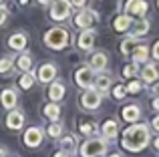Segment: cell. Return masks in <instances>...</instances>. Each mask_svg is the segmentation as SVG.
<instances>
[{
	"instance_id": "7c38bea8",
	"label": "cell",
	"mask_w": 159,
	"mask_h": 157,
	"mask_svg": "<svg viewBox=\"0 0 159 157\" xmlns=\"http://www.w3.org/2000/svg\"><path fill=\"white\" fill-rule=\"evenodd\" d=\"M95 38H97V32H95L93 28H87V30H83L81 34H79L77 47L81 48V51H91L93 44H95Z\"/></svg>"
},
{
	"instance_id": "484cf974",
	"label": "cell",
	"mask_w": 159,
	"mask_h": 157,
	"mask_svg": "<svg viewBox=\"0 0 159 157\" xmlns=\"http://www.w3.org/2000/svg\"><path fill=\"white\" fill-rule=\"evenodd\" d=\"M139 44V40L137 38H133V36H129V38H123L121 40V44H119V51L123 52V55H131L133 52V48Z\"/></svg>"
},
{
	"instance_id": "9a60e30c",
	"label": "cell",
	"mask_w": 159,
	"mask_h": 157,
	"mask_svg": "<svg viewBox=\"0 0 159 157\" xmlns=\"http://www.w3.org/2000/svg\"><path fill=\"white\" fill-rule=\"evenodd\" d=\"M65 93H66V89H65V83L62 81H54L48 85V99H51V103H58L62 97H65Z\"/></svg>"
},
{
	"instance_id": "7dc6e473",
	"label": "cell",
	"mask_w": 159,
	"mask_h": 157,
	"mask_svg": "<svg viewBox=\"0 0 159 157\" xmlns=\"http://www.w3.org/2000/svg\"><path fill=\"white\" fill-rule=\"evenodd\" d=\"M8 157H14V155H8Z\"/></svg>"
},
{
	"instance_id": "3957f363",
	"label": "cell",
	"mask_w": 159,
	"mask_h": 157,
	"mask_svg": "<svg viewBox=\"0 0 159 157\" xmlns=\"http://www.w3.org/2000/svg\"><path fill=\"white\" fill-rule=\"evenodd\" d=\"M109 141L103 137H91L81 145V155L83 157H101L107 151Z\"/></svg>"
},
{
	"instance_id": "d4e9b609",
	"label": "cell",
	"mask_w": 159,
	"mask_h": 157,
	"mask_svg": "<svg viewBox=\"0 0 159 157\" xmlns=\"http://www.w3.org/2000/svg\"><path fill=\"white\" fill-rule=\"evenodd\" d=\"M43 113H44V117H47V119H51V121L54 123V121L61 119V107H58L57 103H48V105H44Z\"/></svg>"
},
{
	"instance_id": "1f68e13d",
	"label": "cell",
	"mask_w": 159,
	"mask_h": 157,
	"mask_svg": "<svg viewBox=\"0 0 159 157\" xmlns=\"http://www.w3.org/2000/svg\"><path fill=\"white\" fill-rule=\"evenodd\" d=\"M137 69H139V67H137L135 63H131V65H125V67H123V77H125V78H131V77H135V75H137Z\"/></svg>"
},
{
	"instance_id": "ac0fdd59",
	"label": "cell",
	"mask_w": 159,
	"mask_h": 157,
	"mask_svg": "<svg viewBox=\"0 0 159 157\" xmlns=\"http://www.w3.org/2000/svg\"><path fill=\"white\" fill-rule=\"evenodd\" d=\"M101 133H103V139H107V141L115 139V137H117V133H119V123H117L115 119H109V121L103 123Z\"/></svg>"
},
{
	"instance_id": "8d00e7d4",
	"label": "cell",
	"mask_w": 159,
	"mask_h": 157,
	"mask_svg": "<svg viewBox=\"0 0 159 157\" xmlns=\"http://www.w3.org/2000/svg\"><path fill=\"white\" fill-rule=\"evenodd\" d=\"M151 56H153L155 61H159V40H157L155 44H153V48H151Z\"/></svg>"
},
{
	"instance_id": "e575fe53",
	"label": "cell",
	"mask_w": 159,
	"mask_h": 157,
	"mask_svg": "<svg viewBox=\"0 0 159 157\" xmlns=\"http://www.w3.org/2000/svg\"><path fill=\"white\" fill-rule=\"evenodd\" d=\"M8 20V10H6V6H0V26H4V22Z\"/></svg>"
},
{
	"instance_id": "9c48e42d",
	"label": "cell",
	"mask_w": 159,
	"mask_h": 157,
	"mask_svg": "<svg viewBox=\"0 0 159 157\" xmlns=\"http://www.w3.org/2000/svg\"><path fill=\"white\" fill-rule=\"evenodd\" d=\"M58 75V69H57V65L54 63H43L39 67V71H36V81H40V83H51L57 78Z\"/></svg>"
},
{
	"instance_id": "ee69618b",
	"label": "cell",
	"mask_w": 159,
	"mask_h": 157,
	"mask_svg": "<svg viewBox=\"0 0 159 157\" xmlns=\"http://www.w3.org/2000/svg\"><path fill=\"white\" fill-rule=\"evenodd\" d=\"M153 145H155V149L159 151V137H155V141H153Z\"/></svg>"
},
{
	"instance_id": "5bb4252c",
	"label": "cell",
	"mask_w": 159,
	"mask_h": 157,
	"mask_svg": "<svg viewBox=\"0 0 159 157\" xmlns=\"http://www.w3.org/2000/svg\"><path fill=\"white\" fill-rule=\"evenodd\" d=\"M0 103H2V107L8 109V111L16 109V103H18L16 91L14 89H2V93H0Z\"/></svg>"
},
{
	"instance_id": "f1b7e54d",
	"label": "cell",
	"mask_w": 159,
	"mask_h": 157,
	"mask_svg": "<svg viewBox=\"0 0 159 157\" xmlns=\"http://www.w3.org/2000/svg\"><path fill=\"white\" fill-rule=\"evenodd\" d=\"M61 147H62V151H69V153H73V151L77 149V143H75L73 137H65V139L61 141Z\"/></svg>"
},
{
	"instance_id": "7bdbcfd3",
	"label": "cell",
	"mask_w": 159,
	"mask_h": 157,
	"mask_svg": "<svg viewBox=\"0 0 159 157\" xmlns=\"http://www.w3.org/2000/svg\"><path fill=\"white\" fill-rule=\"evenodd\" d=\"M0 157H8V155H6V149H4V147H0Z\"/></svg>"
},
{
	"instance_id": "ba28073f",
	"label": "cell",
	"mask_w": 159,
	"mask_h": 157,
	"mask_svg": "<svg viewBox=\"0 0 159 157\" xmlns=\"http://www.w3.org/2000/svg\"><path fill=\"white\" fill-rule=\"evenodd\" d=\"M81 105L87 111H97L101 107V93H97L95 89H87L81 97Z\"/></svg>"
},
{
	"instance_id": "cb8c5ba5",
	"label": "cell",
	"mask_w": 159,
	"mask_h": 157,
	"mask_svg": "<svg viewBox=\"0 0 159 157\" xmlns=\"http://www.w3.org/2000/svg\"><path fill=\"white\" fill-rule=\"evenodd\" d=\"M147 32H149V20L147 18H139L137 22H133V26H131V36L133 38H139V36L147 34Z\"/></svg>"
},
{
	"instance_id": "60d3db41",
	"label": "cell",
	"mask_w": 159,
	"mask_h": 157,
	"mask_svg": "<svg viewBox=\"0 0 159 157\" xmlns=\"http://www.w3.org/2000/svg\"><path fill=\"white\" fill-rule=\"evenodd\" d=\"M153 95L159 97V81H155V85H153Z\"/></svg>"
},
{
	"instance_id": "7402d4cb",
	"label": "cell",
	"mask_w": 159,
	"mask_h": 157,
	"mask_svg": "<svg viewBox=\"0 0 159 157\" xmlns=\"http://www.w3.org/2000/svg\"><path fill=\"white\" fill-rule=\"evenodd\" d=\"M113 85V78L109 77V75H105V73H101V75H97L95 77V91L97 93H109V87Z\"/></svg>"
},
{
	"instance_id": "ab89813d",
	"label": "cell",
	"mask_w": 159,
	"mask_h": 157,
	"mask_svg": "<svg viewBox=\"0 0 159 157\" xmlns=\"http://www.w3.org/2000/svg\"><path fill=\"white\" fill-rule=\"evenodd\" d=\"M151 125H153V129H155V131H159V113H157V117L153 119V123H151Z\"/></svg>"
},
{
	"instance_id": "4dcf8cb0",
	"label": "cell",
	"mask_w": 159,
	"mask_h": 157,
	"mask_svg": "<svg viewBox=\"0 0 159 157\" xmlns=\"http://www.w3.org/2000/svg\"><path fill=\"white\" fill-rule=\"evenodd\" d=\"M47 133L51 135V137H54V139H57V137H61V135H62V125H61L58 121H54L52 125L48 127V131H47Z\"/></svg>"
},
{
	"instance_id": "44dd1931",
	"label": "cell",
	"mask_w": 159,
	"mask_h": 157,
	"mask_svg": "<svg viewBox=\"0 0 159 157\" xmlns=\"http://www.w3.org/2000/svg\"><path fill=\"white\" fill-rule=\"evenodd\" d=\"M133 26V18L127 14H119L115 20H113V28H115L117 32H129Z\"/></svg>"
},
{
	"instance_id": "d6986e66",
	"label": "cell",
	"mask_w": 159,
	"mask_h": 157,
	"mask_svg": "<svg viewBox=\"0 0 159 157\" xmlns=\"http://www.w3.org/2000/svg\"><path fill=\"white\" fill-rule=\"evenodd\" d=\"M141 78H143V83H155L159 81V69L157 65L153 63H147L143 69H141Z\"/></svg>"
},
{
	"instance_id": "52a82bcc",
	"label": "cell",
	"mask_w": 159,
	"mask_h": 157,
	"mask_svg": "<svg viewBox=\"0 0 159 157\" xmlns=\"http://www.w3.org/2000/svg\"><path fill=\"white\" fill-rule=\"evenodd\" d=\"M95 77H97V73L91 71L89 67H81L75 71V83H77L81 89H91V87L95 85Z\"/></svg>"
},
{
	"instance_id": "d590c367",
	"label": "cell",
	"mask_w": 159,
	"mask_h": 157,
	"mask_svg": "<svg viewBox=\"0 0 159 157\" xmlns=\"http://www.w3.org/2000/svg\"><path fill=\"white\" fill-rule=\"evenodd\" d=\"M87 2H89V0H69V4H70V6H75V8H85Z\"/></svg>"
},
{
	"instance_id": "f546056e",
	"label": "cell",
	"mask_w": 159,
	"mask_h": 157,
	"mask_svg": "<svg viewBox=\"0 0 159 157\" xmlns=\"http://www.w3.org/2000/svg\"><path fill=\"white\" fill-rule=\"evenodd\" d=\"M79 129H81L83 135H89V137H93V135L97 133V125H95V123H83Z\"/></svg>"
},
{
	"instance_id": "30bf717a",
	"label": "cell",
	"mask_w": 159,
	"mask_h": 157,
	"mask_svg": "<svg viewBox=\"0 0 159 157\" xmlns=\"http://www.w3.org/2000/svg\"><path fill=\"white\" fill-rule=\"evenodd\" d=\"M107 65H109V56L103 51H97V52H93V55L89 56V65H87V67H89L91 71H95V73H103L107 69Z\"/></svg>"
},
{
	"instance_id": "8fae6325",
	"label": "cell",
	"mask_w": 159,
	"mask_h": 157,
	"mask_svg": "<svg viewBox=\"0 0 159 157\" xmlns=\"http://www.w3.org/2000/svg\"><path fill=\"white\" fill-rule=\"evenodd\" d=\"M43 129L40 127H28L26 131H24V145L26 147H39L40 143H43Z\"/></svg>"
},
{
	"instance_id": "e0dca14e",
	"label": "cell",
	"mask_w": 159,
	"mask_h": 157,
	"mask_svg": "<svg viewBox=\"0 0 159 157\" xmlns=\"http://www.w3.org/2000/svg\"><path fill=\"white\" fill-rule=\"evenodd\" d=\"M129 56H133V63L139 67L141 63H147V59H149V47L145 43H139L135 48H133V52Z\"/></svg>"
},
{
	"instance_id": "6da1fadb",
	"label": "cell",
	"mask_w": 159,
	"mask_h": 157,
	"mask_svg": "<svg viewBox=\"0 0 159 157\" xmlns=\"http://www.w3.org/2000/svg\"><path fill=\"white\" fill-rule=\"evenodd\" d=\"M149 127L143 125V123H133L131 127H127V129L123 131V137H121V147L127 151H131V153H137V151L145 149V147L149 145Z\"/></svg>"
},
{
	"instance_id": "ffe728a7",
	"label": "cell",
	"mask_w": 159,
	"mask_h": 157,
	"mask_svg": "<svg viewBox=\"0 0 159 157\" xmlns=\"http://www.w3.org/2000/svg\"><path fill=\"white\" fill-rule=\"evenodd\" d=\"M121 117H123L125 121H129V123H135V121H139V117H141V109L135 105V103L125 105L123 111H121Z\"/></svg>"
},
{
	"instance_id": "74e56055",
	"label": "cell",
	"mask_w": 159,
	"mask_h": 157,
	"mask_svg": "<svg viewBox=\"0 0 159 157\" xmlns=\"http://www.w3.org/2000/svg\"><path fill=\"white\" fill-rule=\"evenodd\" d=\"M54 157H70V153H69V151H57V153H54Z\"/></svg>"
},
{
	"instance_id": "b9f144b4",
	"label": "cell",
	"mask_w": 159,
	"mask_h": 157,
	"mask_svg": "<svg viewBox=\"0 0 159 157\" xmlns=\"http://www.w3.org/2000/svg\"><path fill=\"white\" fill-rule=\"evenodd\" d=\"M153 109H155L157 113H159V97H155V99H153Z\"/></svg>"
},
{
	"instance_id": "83f0119b",
	"label": "cell",
	"mask_w": 159,
	"mask_h": 157,
	"mask_svg": "<svg viewBox=\"0 0 159 157\" xmlns=\"http://www.w3.org/2000/svg\"><path fill=\"white\" fill-rule=\"evenodd\" d=\"M34 81H36V77L32 75L30 71H28V73H22V77L18 78V87H20V89H24V91H28V89H32Z\"/></svg>"
},
{
	"instance_id": "f6af8a7d",
	"label": "cell",
	"mask_w": 159,
	"mask_h": 157,
	"mask_svg": "<svg viewBox=\"0 0 159 157\" xmlns=\"http://www.w3.org/2000/svg\"><path fill=\"white\" fill-rule=\"evenodd\" d=\"M111 157H121V155H117V153H115V155H111Z\"/></svg>"
},
{
	"instance_id": "277c9868",
	"label": "cell",
	"mask_w": 159,
	"mask_h": 157,
	"mask_svg": "<svg viewBox=\"0 0 159 157\" xmlns=\"http://www.w3.org/2000/svg\"><path fill=\"white\" fill-rule=\"evenodd\" d=\"M99 20V14L91 8H81V10L75 14V26L81 28V30H87V28H93V24Z\"/></svg>"
},
{
	"instance_id": "f35d334b",
	"label": "cell",
	"mask_w": 159,
	"mask_h": 157,
	"mask_svg": "<svg viewBox=\"0 0 159 157\" xmlns=\"http://www.w3.org/2000/svg\"><path fill=\"white\" fill-rule=\"evenodd\" d=\"M39 4H43V6H52V2L54 0H36Z\"/></svg>"
},
{
	"instance_id": "836d02e7",
	"label": "cell",
	"mask_w": 159,
	"mask_h": 157,
	"mask_svg": "<svg viewBox=\"0 0 159 157\" xmlns=\"http://www.w3.org/2000/svg\"><path fill=\"white\" fill-rule=\"evenodd\" d=\"M125 95H127V89H125L123 85H115L113 87V97L115 99H123Z\"/></svg>"
},
{
	"instance_id": "4316f807",
	"label": "cell",
	"mask_w": 159,
	"mask_h": 157,
	"mask_svg": "<svg viewBox=\"0 0 159 157\" xmlns=\"http://www.w3.org/2000/svg\"><path fill=\"white\" fill-rule=\"evenodd\" d=\"M12 69H14V59L2 55L0 56V75H8V73H12Z\"/></svg>"
},
{
	"instance_id": "2e32d148",
	"label": "cell",
	"mask_w": 159,
	"mask_h": 157,
	"mask_svg": "<svg viewBox=\"0 0 159 157\" xmlns=\"http://www.w3.org/2000/svg\"><path fill=\"white\" fill-rule=\"evenodd\" d=\"M26 44H28V36L24 34V32H14V34L8 36V47H10L12 51L22 52L24 48H26Z\"/></svg>"
},
{
	"instance_id": "5b68a950",
	"label": "cell",
	"mask_w": 159,
	"mask_h": 157,
	"mask_svg": "<svg viewBox=\"0 0 159 157\" xmlns=\"http://www.w3.org/2000/svg\"><path fill=\"white\" fill-rule=\"evenodd\" d=\"M149 10V4L147 0H127V4H125V14L131 16V18H145V14H147Z\"/></svg>"
},
{
	"instance_id": "8992f818",
	"label": "cell",
	"mask_w": 159,
	"mask_h": 157,
	"mask_svg": "<svg viewBox=\"0 0 159 157\" xmlns=\"http://www.w3.org/2000/svg\"><path fill=\"white\" fill-rule=\"evenodd\" d=\"M70 10H73V6L69 4V0H54L51 6V18L57 22H62L70 16Z\"/></svg>"
},
{
	"instance_id": "d6a6232c",
	"label": "cell",
	"mask_w": 159,
	"mask_h": 157,
	"mask_svg": "<svg viewBox=\"0 0 159 157\" xmlns=\"http://www.w3.org/2000/svg\"><path fill=\"white\" fill-rule=\"evenodd\" d=\"M125 89H127V93H131V95H137L141 89H143V87H141V81H137V78H135V81H131L127 87H125Z\"/></svg>"
},
{
	"instance_id": "603a6c76",
	"label": "cell",
	"mask_w": 159,
	"mask_h": 157,
	"mask_svg": "<svg viewBox=\"0 0 159 157\" xmlns=\"http://www.w3.org/2000/svg\"><path fill=\"white\" fill-rule=\"evenodd\" d=\"M14 67L18 69V71H22V73H28L32 69V56H30V52H20L18 55V59L14 61Z\"/></svg>"
},
{
	"instance_id": "4fadbf2b",
	"label": "cell",
	"mask_w": 159,
	"mask_h": 157,
	"mask_svg": "<svg viewBox=\"0 0 159 157\" xmlns=\"http://www.w3.org/2000/svg\"><path fill=\"white\" fill-rule=\"evenodd\" d=\"M6 127L12 129V131L22 129V127H24V113H22V111L12 109L10 113H8V117H6Z\"/></svg>"
},
{
	"instance_id": "bcb514c9",
	"label": "cell",
	"mask_w": 159,
	"mask_h": 157,
	"mask_svg": "<svg viewBox=\"0 0 159 157\" xmlns=\"http://www.w3.org/2000/svg\"><path fill=\"white\" fill-rule=\"evenodd\" d=\"M157 8H159V0H157Z\"/></svg>"
},
{
	"instance_id": "7a4b0ae2",
	"label": "cell",
	"mask_w": 159,
	"mask_h": 157,
	"mask_svg": "<svg viewBox=\"0 0 159 157\" xmlns=\"http://www.w3.org/2000/svg\"><path fill=\"white\" fill-rule=\"evenodd\" d=\"M44 44H47L48 48H52V51H62V48L69 47L70 43V34L66 28L62 26H52L48 28L47 32H44Z\"/></svg>"
}]
</instances>
